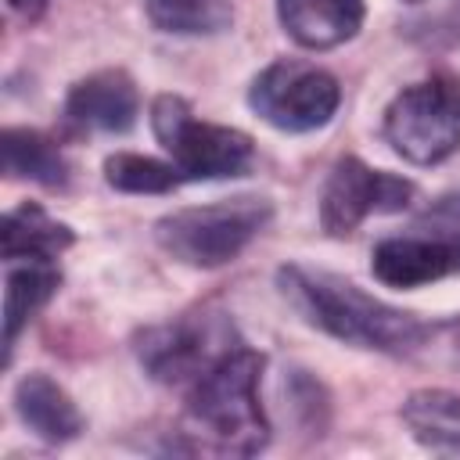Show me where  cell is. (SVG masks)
<instances>
[{
  "mask_svg": "<svg viewBox=\"0 0 460 460\" xmlns=\"http://www.w3.org/2000/svg\"><path fill=\"white\" fill-rule=\"evenodd\" d=\"M277 284H280V295L288 298V305L305 323H313L323 334H331L345 345H356V349L410 352L431 334V327L420 316L367 295L363 288H356L352 280H345L331 270H313V266L291 262L277 273Z\"/></svg>",
  "mask_w": 460,
  "mask_h": 460,
  "instance_id": "6da1fadb",
  "label": "cell"
},
{
  "mask_svg": "<svg viewBox=\"0 0 460 460\" xmlns=\"http://www.w3.org/2000/svg\"><path fill=\"white\" fill-rule=\"evenodd\" d=\"M262 356L244 341L212 363L183 392V453L255 456L270 442V420L259 399Z\"/></svg>",
  "mask_w": 460,
  "mask_h": 460,
  "instance_id": "7a4b0ae2",
  "label": "cell"
},
{
  "mask_svg": "<svg viewBox=\"0 0 460 460\" xmlns=\"http://www.w3.org/2000/svg\"><path fill=\"white\" fill-rule=\"evenodd\" d=\"M273 205L259 194L223 198L212 205H194L169 212L155 223V241L165 255L194 270H216L234 262L270 223Z\"/></svg>",
  "mask_w": 460,
  "mask_h": 460,
  "instance_id": "3957f363",
  "label": "cell"
},
{
  "mask_svg": "<svg viewBox=\"0 0 460 460\" xmlns=\"http://www.w3.org/2000/svg\"><path fill=\"white\" fill-rule=\"evenodd\" d=\"M151 129L183 180L244 176L255 162V144L248 133L194 119L190 104L176 93L151 101Z\"/></svg>",
  "mask_w": 460,
  "mask_h": 460,
  "instance_id": "277c9868",
  "label": "cell"
},
{
  "mask_svg": "<svg viewBox=\"0 0 460 460\" xmlns=\"http://www.w3.org/2000/svg\"><path fill=\"white\" fill-rule=\"evenodd\" d=\"M385 140L413 165H438L460 151V83L446 72L420 79L385 108Z\"/></svg>",
  "mask_w": 460,
  "mask_h": 460,
  "instance_id": "5b68a950",
  "label": "cell"
},
{
  "mask_svg": "<svg viewBox=\"0 0 460 460\" xmlns=\"http://www.w3.org/2000/svg\"><path fill=\"white\" fill-rule=\"evenodd\" d=\"M241 338L223 313H190L172 323H158L137 334V359L140 367L169 388L187 392L212 363H219Z\"/></svg>",
  "mask_w": 460,
  "mask_h": 460,
  "instance_id": "8992f818",
  "label": "cell"
},
{
  "mask_svg": "<svg viewBox=\"0 0 460 460\" xmlns=\"http://www.w3.org/2000/svg\"><path fill=\"white\" fill-rule=\"evenodd\" d=\"M248 104L262 122L284 133H309L334 119L341 104V86L327 68L313 61L280 58L255 75Z\"/></svg>",
  "mask_w": 460,
  "mask_h": 460,
  "instance_id": "52a82bcc",
  "label": "cell"
},
{
  "mask_svg": "<svg viewBox=\"0 0 460 460\" xmlns=\"http://www.w3.org/2000/svg\"><path fill=\"white\" fill-rule=\"evenodd\" d=\"M413 198V183L381 169H370L363 158L345 155L334 162L323 194H320V226L331 237L352 234L367 216L402 212Z\"/></svg>",
  "mask_w": 460,
  "mask_h": 460,
  "instance_id": "ba28073f",
  "label": "cell"
},
{
  "mask_svg": "<svg viewBox=\"0 0 460 460\" xmlns=\"http://www.w3.org/2000/svg\"><path fill=\"white\" fill-rule=\"evenodd\" d=\"M137 115L140 93L122 68H101L79 79L65 97V122L83 133H126Z\"/></svg>",
  "mask_w": 460,
  "mask_h": 460,
  "instance_id": "9c48e42d",
  "label": "cell"
},
{
  "mask_svg": "<svg viewBox=\"0 0 460 460\" xmlns=\"http://www.w3.org/2000/svg\"><path fill=\"white\" fill-rule=\"evenodd\" d=\"M370 270L388 288H420L449 273H460L449 244L420 230L402 237H385L370 255Z\"/></svg>",
  "mask_w": 460,
  "mask_h": 460,
  "instance_id": "30bf717a",
  "label": "cell"
},
{
  "mask_svg": "<svg viewBox=\"0 0 460 460\" xmlns=\"http://www.w3.org/2000/svg\"><path fill=\"white\" fill-rule=\"evenodd\" d=\"M284 32L305 50H331L363 25V0H277Z\"/></svg>",
  "mask_w": 460,
  "mask_h": 460,
  "instance_id": "8fae6325",
  "label": "cell"
},
{
  "mask_svg": "<svg viewBox=\"0 0 460 460\" xmlns=\"http://www.w3.org/2000/svg\"><path fill=\"white\" fill-rule=\"evenodd\" d=\"M14 410L22 424L43 442H72L83 431V413L72 395L47 374H25L14 385Z\"/></svg>",
  "mask_w": 460,
  "mask_h": 460,
  "instance_id": "7c38bea8",
  "label": "cell"
},
{
  "mask_svg": "<svg viewBox=\"0 0 460 460\" xmlns=\"http://www.w3.org/2000/svg\"><path fill=\"white\" fill-rule=\"evenodd\" d=\"M61 273L58 259H4V349L11 356L22 327L50 302Z\"/></svg>",
  "mask_w": 460,
  "mask_h": 460,
  "instance_id": "4fadbf2b",
  "label": "cell"
},
{
  "mask_svg": "<svg viewBox=\"0 0 460 460\" xmlns=\"http://www.w3.org/2000/svg\"><path fill=\"white\" fill-rule=\"evenodd\" d=\"M402 420L410 435L442 456H460V392L420 388L402 402Z\"/></svg>",
  "mask_w": 460,
  "mask_h": 460,
  "instance_id": "5bb4252c",
  "label": "cell"
},
{
  "mask_svg": "<svg viewBox=\"0 0 460 460\" xmlns=\"http://www.w3.org/2000/svg\"><path fill=\"white\" fill-rule=\"evenodd\" d=\"M4 172L7 176H18V180H32L40 187H50V190H61L68 187V162L61 155V147L43 137L40 129H4Z\"/></svg>",
  "mask_w": 460,
  "mask_h": 460,
  "instance_id": "9a60e30c",
  "label": "cell"
},
{
  "mask_svg": "<svg viewBox=\"0 0 460 460\" xmlns=\"http://www.w3.org/2000/svg\"><path fill=\"white\" fill-rule=\"evenodd\" d=\"M4 259H58L72 244V230L47 216L40 205L25 201L4 216Z\"/></svg>",
  "mask_w": 460,
  "mask_h": 460,
  "instance_id": "2e32d148",
  "label": "cell"
},
{
  "mask_svg": "<svg viewBox=\"0 0 460 460\" xmlns=\"http://www.w3.org/2000/svg\"><path fill=\"white\" fill-rule=\"evenodd\" d=\"M147 18L172 36H212L234 22L230 0H144Z\"/></svg>",
  "mask_w": 460,
  "mask_h": 460,
  "instance_id": "e0dca14e",
  "label": "cell"
},
{
  "mask_svg": "<svg viewBox=\"0 0 460 460\" xmlns=\"http://www.w3.org/2000/svg\"><path fill=\"white\" fill-rule=\"evenodd\" d=\"M104 180H108V187H115L122 194H169L183 176L176 172L172 162L119 151V155L104 158Z\"/></svg>",
  "mask_w": 460,
  "mask_h": 460,
  "instance_id": "ac0fdd59",
  "label": "cell"
},
{
  "mask_svg": "<svg viewBox=\"0 0 460 460\" xmlns=\"http://www.w3.org/2000/svg\"><path fill=\"white\" fill-rule=\"evenodd\" d=\"M413 230L446 241L449 252L456 255V266H460V194H446V198L431 201V205L420 212V219L413 223Z\"/></svg>",
  "mask_w": 460,
  "mask_h": 460,
  "instance_id": "d6986e66",
  "label": "cell"
},
{
  "mask_svg": "<svg viewBox=\"0 0 460 460\" xmlns=\"http://www.w3.org/2000/svg\"><path fill=\"white\" fill-rule=\"evenodd\" d=\"M47 4H50V0H7V7H11V11L18 14V18H25V22H32V18H40Z\"/></svg>",
  "mask_w": 460,
  "mask_h": 460,
  "instance_id": "ffe728a7",
  "label": "cell"
},
{
  "mask_svg": "<svg viewBox=\"0 0 460 460\" xmlns=\"http://www.w3.org/2000/svg\"><path fill=\"white\" fill-rule=\"evenodd\" d=\"M453 345H456V349H460V320H456V323H453Z\"/></svg>",
  "mask_w": 460,
  "mask_h": 460,
  "instance_id": "44dd1931",
  "label": "cell"
},
{
  "mask_svg": "<svg viewBox=\"0 0 460 460\" xmlns=\"http://www.w3.org/2000/svg\"><path fill=\"white\" fill-rule=\"evenodd\" d=\"M406 4H417V0H406Z\"/></svg>",
  "mask_w": 460,
  "mask_h": 460,
  "instance_id": "7402d4cb",
  "label": "cell"
}]
</instances>
